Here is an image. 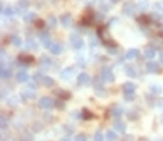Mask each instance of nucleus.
I'll return each mask as SVG.
<instances>
[{
  "instance_id": "1",
  "label": "nucleus",
  "mask_w": 163,
  "mask_h": 141,
  "mask_svg": "<svg viewBox=\"0 0 163 141\" xmlns=\"http://www.w3.org/2000/svg\"><path fill=\"white\" fill-rule=\"evenodd\" d=\"M100 76L103 78V81H106V83H113V81H114V73H113V70L108 68V67H104L101 70V75Z\"/></svg>"
},
{
  "instance_id": "2",
  "label": "nucleus",
  "mask_w": 163,
  "mask_h": 141,
  "mask_svg": "<svg viewBox=\"0 0 163 141\" xmlns=\"http://www.w3.org/2000/svg\"><path fill=\"white\" fill-rule=\"evenodd\" d=\"M34 80L42 83L44 86H54V80L51 78V76H44V75H41V73H36L34 75Z\"/></svg>"
},
{
  "instance_id": "3",
  "label": "nucleus",
  "mask_w": 163,
  "mask_h": 141,
  "mask_svg": "<svg viewBox=\"0 0 163 141\" xmlns=\"http://www.w3.org/2000/svg\"><path fill=\"white\" fill-rule=\"evenodd\" d=\"M38 105L41 109H52V107H55V101H52L51 97H41Z\"/></svg>"
},
{
  "instance_id": "4",
  "label": "nucleus",
  "mask_w": 163,
  "mask_h": 141,
  "mask_svg": "<svg viewBox=\"0 0 163 141\" xmlns=\"http://www.w3.org/2000/svg\"><path fill=\"white\" fill-rule=\"evenodd\" d=\"M136 11H137V5L134 2H127L124 5V13L127 16H134V15H136Z\"/></svg>"
},
{
  "instance_id": "5",
  "label": "nucleus",
  "mask_w": 163,
  "mask_h": 141,
  "mask_svg": "<svg viewBox=\"0 0 163 141\" xmlns=\"http://www.w3.org/2000/svg\"><path fill=\"white\" fill-rule=\"evenodd\" d=\"M70 44H72V47H75V49H82L83 47V39L79 36V34H72V37H70Z\"/></svg>"
},
{
  "instance_id": "6",
  "label": "nucleus",
  "mask_w": 163,
  "mask_h": 141,
  "mask_svg": "<svg viewBox=\"0 0 163 141\" xmlns=\"http://www.w3.org/2000/svg\"><path fill=\"white\" fill-rule=\"evenodd\" d=\"M49 52H51L52 55H60L64 52V46L60 44V42H54V44L49 47Z\"/></svg>"
},
{
  "instance_id": "7",
  "label": "nucleus",
  "mask_w": 163,
  "mask_h": 141,
  "mask_svg": "<svg viewBox=\"0 0 163 141\" xmlns=\"http://www.w3.org/2000/svg\"><path fill=\"white\" fill-rule=\"evenodd\" d=\"M18 62H21L20 65H25V67H28V65H31V63L34 62V59L31 57V55H26V54H21L20 57H18Z\"/></svg>"
},
{
  "instance_id": "8",
  "label": "nucleus",
  "mask_w": 163,
  "mask_h": 141,
  "mask_svg": "<svg viewBox=\"0 0 163 141\" xmlns=\"http://www.w3.org/2000/svg\"><path fill=\"white\" fill-rule=\"evenodd\" d=\"M74 75H75V68H74V67H70V68L62 70V72H60V78H64V80H70Z\"/></svg>"
},
{
  "instance_id": "9",
  "label": "nucleus",
  "mask_w": 163,
  "mask_h": 141,
  "mask_svg": "<svg viewBox=\"0 0 163 141\" xmlns=\"http://www.w3.org/2000/svg\"><path fill=\"white\" fill-rule=\"evenodd\" d=\"M77 80H79V84H82V86H88V84L91 83V78L87 73H80L79 76H77Z\"/></svg>"
},
{
  "instance_id": "10",
  "label": "nucleus",
  "mask_w": 163,
  "mask_h": 141,
  "mask_svg": "<svg viewBox=\"0 0 163 141\" xmlns=\"http://www.w3.org/2000/svg\"><path fill=\"white\" fill-rule=\"evenodd\" d=\"M36 96V89L34 88H26V89H23V94H21V97H23V99H31V97H34Z\"/></svg>"
},
{
  "instance_id": "11",
  "label": "nucleus",
  "mask_w": 163,
  "mask_h": 141,
  "mask_svg": "<svg viewBox=\"0 0 163 141\" xmlns=\"http://www.w3.org/2000/svg\"><path fill=\"white\" fill-rule=\"evenodd\" d=\"M147 72H150V73H158L160 72V63H157V62H148L147 63Z\"/></svg>"
},
{
  "instance_id": "12",
  "label": "nucleus",
  "mask_w": 163,
  "mask_h": 141,
  "mask_svg": "<svg viewBox=\"0 0 163 141\" xmlns=\"http://www.w3.org/2000/svg\"><path fill=\"white\" fill-rule=\"evenodd\" d=\"M28 80H30V76H28V73L25 72V70H20V72L17 73V81H20V83H26Z\"/></svg>"
},
{
  "instance_id": "13",
  "label": "nucleus",
  "mask_w": 163,
  "mask_h": 141,
  "mask_svg": "<svg viewBox=\"0 0 163 141\" xmlns=\"http://www.w3.org/2000/svg\"><path fill=\"white\" fill-rule=\"evenodd\" d=\"M124 94H134V91H136V84L134 83H124Z\"/></svg>"
},
{
  "instance_id": "14",
  "label": "nucleus",
  "mask_w": 163,
  "mask_h": 141,
  "mask_svg": "<svg viewBox=\"0 0 163 141\" xmlns=\"http://www.w3.org/2000/svg\"><path fill=\"white\" fill-rule=\"evenodd\" d=\"M122 114H124V110H122L121 105H114V107L111 109V115H113V117H116V118H119Z\"/></svg>"
},
{
  "instance_id": "15",
  "label": "nucleus",
  "mask_w": 163,
  "mask_h": 141,
  "mask_svg": "<svg viewBox=\"0 0 163 141\" xmlns=\"http://www.w3.org/2000/svg\"><path fill=\"white\" fill-rule=\"evenodd\" d=\"M60 23H62V26L70 28V26H72V16H70V15H62L60 16Z\"/></svg>"
},
{
  "instance_id": "16",
  "label": "nucleus",
  "mask_w": 163,
  "mask_h": 141,
  "mask_svg": "<svg viewBox=\"0 0 163 141\" xmlns=\"http://www.w3.org/2000/svg\"><path fill=\"white\" fill-rule=\"evenodd\" d=\"M23 20L26 23H31V21H36V11H26L23 15Z\"/></svg>"
},
{
  "instance_id": "17",
  "label": "nucleus",
  "mask_w": 163,
  "mask_h": 141,
  "mask_svg": "<svg viewBox=\"0 0 163 141\" xmlns=\"http://www.w3.org/2000/svg\"><path fill=\"white\" fill-rule=\"evenodd\" d=\"M137 55H139V51H137V49H129V51L126 52V59H127V60H134Z\"/></svg>"
},
{
  "instance_id": "18",
  "label": "nucleus",
  "mask_w": 163,
  "mask_h": 141,
  "mask_svg": "<svg viewBox=\"0 0 163 141\" xmlns=\"http://www.w3.org/2000/svg\"><path fill=\"white\" fill-rule=\"evenodd\" d=\"M82 21H83V24H88V26H90L91 23H93V11H90V10H88V13L83 16Z\"/></svg>"
},
{
  "instance_id": "19",
  "label": "nucleus",
  "mask_w": 163,
  "mask_h": 141,
  "mask_svg": "<svg viewBox=\"0 0 163 141\" xmlns=\"http://www.w3.org/2000/svg\"><path fill=\"white\" fill-rule=\"evenodd\" d=\"M114 131H126V123L124 122H121V120H116L114 122Z\"/></svg>"
},
{
  "instance_id": "20",
  "label": "nucleus",
  "mask_w": 163,
  "mask_h": 141,
  "mask_svg": "<svg viewBox=\"0 0 163 141\" xmlns=\"http://www.w3.org/2000/svg\"><path fill=\"white\" fill-rule=\"evenodd\" d=\"M153 15L155 16H163V5L161 3H157L153 7Z\"/></svg>"
},
{
  "instance_id": "21",
  "label": "nucleus",
  "mask_w": 163,
  "mask_h": 141,
  "mask_svg": "<svg viewBox=\"0 0 163 141\" xmlns=\"http://www.w3.org/2000/svg\"><path fill=\"white\" fill-rule=\"evenodd\" d=\"M144 54H145V57H147L148 60H153V57H155V49H153V47H147Z\"/></svg>"
},
{
  "instance_id": "22",
  "label": "nucleus",
  "mask_w": 163,
  "mask_h": 141,
  "mask_svg": "<svg viewBox=\"0 0 163 141\" xmlns=\"http://www.w3.org/2000/svg\"><path fill=\"white\" fill-rule=\"evenodd\" d=\"M41 65L44 67V68H47V67L52 65V60L49 59V57H46V55H42V57H41Z\"/></svg>"
},
{
  "instance_id": "23",
  "label": "nucleus",
  "mask_w": 163,
  "mask_h": 141,
  "mask_svg": "<svg viewBox=\"0 0 163 141\" xmlns=\"http://www.w3.org/2000/svg\"><path fill=\"white\" fill-rule=\"evenodd\" d=\"M10 76H12V70L7 68V67H2V78L3 80H8Z\"/></svg>"
},
{
  "instance_id": "24",
  "label": "nucleus",
  "mask_w": 163,
  "mask_h": 141,
  "mask_svg": "<svg viewBox=\"0 0 163 141\" xmlns=\"http://www.w3.org/2000/svg\"><path fill=\"white\" fill-rule=\"evenodd\" d=\"M106 139H108V141H116L117 139V133L114 130L108 131V133H106Z\"/></svg>"
},
{
  "instance_id": "25",
  "label": "nucleus",
  "mask_w": 163,
  "mask_h": 141,
  "mask_svg": "<svg viewBox=\"0 0 163 141\" xmlns=\"http://www.w3.org/2000/svg\"><path fill=\"white\" fill-rule=\"evenodd\" d=\"M2 10H3V15H7V16H13V15H15V10H13L12 7H7V8H5V7H2Z\"/></svg>"
},
{
  "instance_id": "26",
  "label": "nucleus",
  "mask_w": 163,
  "mask_h": 141,
  "mask_svg": "<svg viewBox=\"0 0 163 141\" xmlns=\"http://www.w3.org/2000/svg\"><path fill=\"white\" fill-rule=\"evenodd\" d=\"M26 46L30 47V49H33V51H36V49H38V42H36V41H33V39H28Z\"/></svg>"
},
{
  "instance_id": "27",
  "label": "nucleus",
  "mask_w": 163,
  "mask_h": 141,
  "mask_svg": "<svg viewBox=\"0 0 163 141\" xmlns=\"http://www.w3.org/2000/svg\"><path fill=\"white\" fill-rule=\"evenodd\" d=\"M42 44H44V46L49 49V47H51V46L54 44V42H52L51 39H49V36H44V37H42Z\"/></svg>"
},
{
  "instance_id": "28",
  "label": "nucleus",
  "mask_w": 163,
  "mask_h": 141,
  "mask_svg": "<svg viewBox=\"0 0 163 141\" xmlns=\"http://www.w3.org/2000/svg\"><path fill=\"white\" fill-rule=\"evenodd\" d=\"M150 21H152V18L150 16H145V15H142V16L139 18V23H144V24H148Z\"/></svg>"
},
{
  "instance_id": "29",
  "label": "nucleus",
  "mask_w": 163,
  "mask_h": 141,
  "mask_svg": "<svg viewBox=\"0 0 163 141\" xmlns=\"http://www.w3.org/2000/svg\"><path fill=\"white\" fill-rule=\"evenodd\" d=\"M85 120H90V118H93V114H91L90 110H83V115H82Z\"/></svg>"
},
{
  "instance_id": "30",
  "label": "nucleus",
  "mask_w": 163,
  "mask_h": 141,
  "mask_svg": "<svg viewBox=\"0 0 163 141\" xmlns=\"http://www.w3.org/2000/svg\"><path fill=\"white\" fill-rule=\"evenodd\" d=\"M12 42H13V46H17V47L21 46V39H20L18 36H13V37H12Z\"/></svg>"
},
{
  "instance_id": "31",
  "label": "nucleus",
  "mask_w": 163,
  "mask_h": 141,
  "mask_svg": "<svg viewBox=\"0 0 163 141\" xmlns=\"http://www.w3.org/2000/svg\"><path fill=\"white\" fill-rule=\"evenodd\" d=\"M150 91H152L153 94H160V93H161V88L155 84V86H150Z\"/></svg>"
},
{
  "instance_id": "32",
  "label": "nucleus",
  "mask_w": 163,
  "mask_h": 141,
  "mask_svg": "<svg viewBox=\"0 0 163 141\" xmlns=\"http://www.w3.org/2000/svg\"><path fill=\"white\" fill-rule=\"evenodd\" d=\"M103 139H104L103 133H101V131H96V133H95V141H103Z\"/></svg>"
},
{
  "instance_id": "33",
  "label": "nucleus",
  "mask_w": 163,
  "mask_h": 141,
  "mask_svg": "<svg viewBox=\"0 0 163 141\" xmlns=\"http://www.w3.org/2000/svg\"><path fill=\"white\" fill-rule=\"evenodd\" d=\"M126 73L129 75V76H136V70H134L132 67H127L126 68Z\"/></svg>"
},
{
  "instance_id": "34",
  "label": "nucleus",
  "mask_w": 163,
  "mask_h": 141,
  "mask_svg": "<svg viewBox=\"0 0 163 141\" xmlns=\"http://www.w3.org/2000/svg\"><path fill=\"white\" fill-rule=\"evenodd\" d=\"M95 93H96V96H106V91H104V88H100V89H95Z\"/></svg>"
},
{
  "instance_id": "35",
  "label": "nucleus",
  "mask_w": 163,
  "mask_h": 141,
  "mask_svg": "<svg viewBox=\"0 0 163 141\" xmlns=\"http://www.w3.org/2000/svg\"><path fill=\"white\" fill-rule=\"evenodd\" d=\"M74 141H87V136L80 133V135H77V136H75V139H74Z\"/></svg>"
},
{
  "instance_id": "36",
  "label": "nucleus",
  "mask_w": 163,
  "mask_h": 141,
  "mask_svg": "<svg viewBox=\"0 0 163 141\" xmlns=\"http://www.w3.org/2000/svg\"><path fill=\"white\" fill-rule=\"evenodd\" d=\"M47 23H49V26H55V18L54 16H49L47 18Z\"/></svg>"
},
{
  "instance_id": "37",
  "label": "nucleus",
  "mask_w": 163,
  "mask_h": 141,
  "mask_svg": "<svg viewBox=\"0 0 163 141\" xmlns=\"http://www.w3.org/2000/svg\"><path fill=\"white\" fill-rule=\"evenodd\" d=\"M59 96L64 97V99H69V97H70V94L69 93H64V91H59Z\"/></svg>"
},
{
  "instance_id": "38",
  "label": "nucleus",
  "mask_w": 163,
  "mask_h": 141,
  "mask_svg": "<svg viewBox=\"0 0 163 141\" xmlns=\"http://www.w3.org/2000/svg\"><path fill=\"white\" fill-rule=\"evenodd\" d=\"M7 128V118H5V115H2V130H5Z\"/></svg>"
},
{
  "instance_id": "39",
  "label": "nucleus",
  "mask_w": 163,
  "mask_h": 141,
  "mask_svg": "<svg viewBox=\"0 0 163 141\" xmlns=\"http://www.w3.org/2000/svg\"><path fill=\"white\" fill-rule=\"evenodd\" d=\"M108 54H111V55H114V54H117V51H116V47H111V49H108Z\"/></svg>"
},
{
  "instance_id": "40",
  "label": "nucleus",
  "mask_w": 163,
  "mask_h": 141,
  "mask_svg": "<svg viewBox=\"0 0 163 141\" xmlns=\"http://www.w3.org/2000/svg\"><path fill=\"white\" fill-rule=\"evenodd\" d=\"M124 97H126V101H132L134 99V94H124Z\"/></svg>"
},
{
  "instance_id": "41",
  "label": "nucleus",
  "mask_w": 163,
  "mask_h": 141,
  "mask_svg": "<svg viewBox=\"0 0 163 141\" xmlns=\"http://www.w3.org/2000/svg\"><path fill=\"white\" fill-rule=\"evenodd\" d=\"M55 107H59V109H64V102H62V101H57V102H55Z\"/></svg>"
},
{
  "instance_id": "42",
  "label": "nucleus",
  "mask_w": 163,
  "mask_h": 141,
  "mask_svg": "<svg viewBox=\"0 0 163 141\" xmlns=\"http://www.w3.org/2000/svg\"><path fill=\"white\" fill-rule=\"evenodd\" d=\"M90 42H91L93 46H95V44H98V41H96V37H95V36H91V37H90Z\"/></svg>"
},
{
  "instance_id": "43",
  "label": "nucleus",
  "mask_w": 163,
  "mask_h": 141,
  "mask_svg": "<svg viewBox=\"0 0 163 141\" xmlns=\"http://www.w3.org/2000/svg\"><path fill=\"white\" fill-rule=\"evenodd\" d=\"M36 26H38V28H42L44 24H42V21H39V20H38V21H36Z\"/></svg>"
},
{
  "instance_id": "44",
  "label": "nucleus",
  "mask_w": 163,
  "mask_h": 141,
  "mask_svg": "<svg viewBox=\"0 0 163 141\" xmlns=\"http://www.w3.org/2000/svg\"><path fill=\"white\" fill-rule=\"evenodd\" d=\"M139 7H140V8H145L147 3H145V2H142V3H139Z\"/></svg>"
},
{
  "instance_id": "45",
  "label": "nucleus",
  "mask_w": 163,
  "mask_h": 141,
  "mask_svg": "<svg viewBox=\"0 0 163 141\" xmlns=\"http://www.w3.org/2000/svg\"><path fill=\"white\" fill-rule=\"evenodd\" d=\"M124 141H132V136H126V138H124Z\"/></svg>"
},
{
  "instance_id": "46",
  "label": "nucleus",
  "mask_w": 163,
  "mask_h": 141,
  "mask_svg": "<svg viewBox=\"0 0 163 141\" xmlns=\"http://www.w3.org/2000/svg\"><path fill=\"white\" fill-rule=\"evenodd\" d=\"M160 62H161V63H163V52H161V54H160Z\"/></svg>"
},
{
  "instance_id": "47",
  "label": "nucleus",
  "mask_w": 163,
  "mask_h": 141,
  "mask_svg": "<svg viewBox=\"0 0 163 141\" xmlns=\"http://www.w3.org/2000/svg\"><path fill=\"white\" fill-rule=\"evenodd\" d=\"M62 141H72V139L70 138H62Z\"/></svg>"
},
{
  "instance_id": "48",
  "label": "nucleus",
  "mask_w": 163,
  "mask_h": 141,
  "mask_svg": "<svg viewBox=\"0 0 163 141\" xmlns=\"http://www.w3.org/2000/svg\"><path fill=\"white\" fill-rule=\"evenodd\" d=\"M111 2H113V3H117V2H121V0H111Z\"/></svg>"
},
{
  "instance_id": "49",
  "label": "nucleus",
  "mask_w": 163,
  "mask_h": 141,
  "mask_svg": "<svg viewBox=\"0 0 163 141\" xmlns=\"http://www.w3.org/2000/svg\"><path fill=\"white\" fill-rule=\"evenodd\" d=\"M160 105H161V107H163V101H161V104H160Z\"/></svg>"
},
{
  "instance_id": "50",
  "label": "nucleus",
  "mask_w": 163,
  "mask_h": 141,
  "mask_svg": "<svg viewBox=\"0 0 163 141\" xmlns=\"http://www.w3.org/2000/svg\"><path fill=\"white\" fill-rule=\"evenodd\" d=\"M161 20H163V16H161Z\"/></svg>"
},
{
  "instance_id": "51",
  "label": "nucleus",
  "mask_w": 163,
  "mask_h": 141,
  "mask_svg": "<svg viewBox=\"0 0 163 141\" xmlns=\"http://www.w3.org/2000/svg\"><path fill=\"white\" fill-rule=\"evenodd\" d=\"M161 120H163V118H161Z\"/></svg>"
}]
</instances>
